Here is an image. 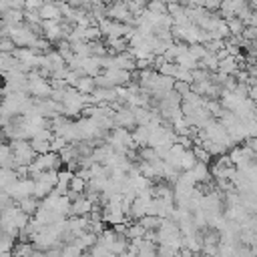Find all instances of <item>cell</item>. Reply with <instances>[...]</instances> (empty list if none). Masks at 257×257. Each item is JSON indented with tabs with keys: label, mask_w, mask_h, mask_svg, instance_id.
<instances>
[{
	"label": "cell",
	"mask_w": 257,
	"mask_h": 257,
	"mask_svg": "<svg viewBox=\"0 0 257 257\" xmlns=\"http://www.w3.org/2000/svg\"><path fill=\"white\" fill-rule=\"evenodd\" d=\"M10 151H12V157H14L16 167H20V165H30L32 159L36 157V153H34L30 141H26V139H14V141L10 143Z\"/></svg>",
	"instance_id": "obj_1"
},
{
	"label": "cell",
	"mask_w": 257,
	"mask_h": 257,
	"mask_svg": "<svg viewBox=\"0 0 257 257\" xmlns=\"http://www.w3.org/2000/svg\"><path fill=\"white\" fill-rule=\"evenodd\" d=\"M10 197H12V201H20V199H24V197H28V195H32L34 193V179L32 177H18L12 185H8L6 189H4Z\"/></svg>",
	"instance_id": "obj_2"
},
{
	"label": "cell",
	"mask_w": 257,
	"mask_h": 257,
	"mask_svg": "<svg viewBox=\"0 0 257 257\" xmlns=\"http://www.w3.org/2000/svg\"><path fill=\"white\" fill-rule=\"evenodd\" d=\"M106 16L112 18V20H118V22H124V24L135 26V16L131 14L126 2H110L106 6Z\"/></svg>",
	"instance_id": "obj_3"
},
{
	"label": "cell",
	"mask_w": 257,
	"mask_h": 257,
	"mask_svg": "<svg viewBox=\"0 0 257 257\" xmlns=\"http://www.w3.org/2000/svg\"><path fill=\"white\" fill-rule=\"evenodd\" d=\"M100 217H102L104 225H114V223L126 221V213L122 211L120 203H104L100 209Z\"/></svg>",
	"instance_id": "obj_4"
},
{
	"label": "cell",
	"mask_w": 257,
	"mask_h": 257,
	"mask_svg": "<svg viewBox=\"0 0 257 257\" xmlns=\"http://www.w3.org/2000/svg\"><path fill=\"white\" fill-rule=\"evenodd\" d=\"M102 74L106 76V80H108L112 86H124V84H128L131 78H133V72H131V70H124V68H118V66H108V68H104Z\"/></svg>",
	"instance_id": "obj_5"
},
{
	"label": "cell",
	"mask_w": 257,
	"mask_h": 257,
	"mask_svg": "<svg viewBox=\"0 0 257 257\" xmlns=\"http://www.w3.org/2000/svg\"><path fill=\"white\" fill-rule=\"evenodd\" d=\"M114 126H122V128H135L137 126V118H135L133 106L124 104L118 110H114Z\"/></svg>",
	"instance_id": "obj_6"
},
{
	"label": "cell",
	"mask_w": 257,
	"mask_h": 257,
	"mask_svg": "<svg viewBox=\"0 0 257 257\" xmlns=\"http://www.w3.org/2000/svg\"><path fill=\"white\" fill-rule=\"evenodd\" d=\"M92 207H94V203L86 195L80 193L78 197H74L70 201V215H88L92 211Z\"/></svg>",
	"instance_id": "obj_7"
},
{
	"label": "cell",
	"mask_w": 257,
	"mask_h": 257,
	"mask_svg": "<svg viewBox=\"0 0 257 257\" xmlns=\"http://www.w3.org/2000/svg\"><path fill=\"white\" fill-rule=\"evenodd\" d=\"M38 14H40L42 20H62L60 6H58V2H54V0H44L42 6L38 8Z\"/></svg>",
	"instance_id": "obj_8"
},
{
	"label": "cell",
	"mask_w": 257,
	"mask_h": 257,
	"mask_svg": "<svg viewBox=\"0 0 257 257\" xmlns=\"http://www.w3.org/2000/svg\"><path fill=\"white\" fill-rule=\"evenodd\" d=\"M191 177L195 179V183H209L211 181V169H209V163H203V161H197L191 169H189Z\"/></svg>",
	"instance_id": "obj_9"
},
{
	"label": "cell",
	"mask_w": 257,
	"mask_h": 257,
	"mask_svg": "<svg viewBox=\"0 0 257 257\" xmlns=\"http://www.w3.org/2000/svg\"><path fill=\"white\" fill-rule=\"evenodd\" d=\"M80 68L84 74L88 76H96L100 72V56H94V54H88V56H82L80 60Z\"/></svg>",
	"instance_id": "obj_10"
},
{
	"label": "cell",
	"mask_w": 257,
	"mask_h": 257,
	"mask_svg": "<svg viewBox=\"0 0 257 257\" xmlns=\"http://www.w3.org/2000/svg\"><path fill=\"white\" fill-rule=\"evenodd\" d=\"M133 141H135V145L137 147H145V145H149V137H151V124L147 122V124H137L135 128H133Z\"/></svg>",
	"instance_id": "obj_11"
},
{
	"label": "cell",
	"mask_w": 257,
	"mask_h": 257,
	"mask_svg": "<svg viewBox=\"0 0 257 257\" xmlns=\"http://www.w3.org/2000/svg\"><path fill=\"white\" fill-rule=\"evenodd\" d=\"M70 177H72V171L68 167L66 169H58V179H56L54 191L60 193V195H66L68 193V185H70Z\"/></svg>",
	"instance_id": "obj_12"
},
{
	"label": "cell",
	"mask_w": 257,
	"mask_h": 257,
	"mask_svg": "<svg viewBox=\"0 0 257 257\" xmlns=\"http://www.w3.org/2000/svg\"><path fill=\"white\" fill-rule=\"evenodd\" d=\"M74 88L78 90V92H82V94H90L94 88H96V80H94V76H88V74H82L78 80H76V84H74Z\"/></svg>",
	"instance_id": "obj_13"
},
{
	"label": "cell",
	"mask_w": 257,
	"mask_h": 257,
	"mask_svg": "<svg viewBox=\"0 0 257 257\" xmlns=\"http://www.w3.org/2000/svg\"><path fill=\"white\" fill-rule=\"evenodd\" d=\"M18 207H20L26 215H30V217H32V215L36 213V209L40 207V199H38V197H34V195H28V197H24V199H20V201H18Z\"/></svg>",
	"instance_id": "obj_14"
},
{
	"label": "cell",
	"mask_w": 257,
	"mask_h": 257,
	"mask_svg": "<svg viewBox=\"0 0 257 257\" xmlns=\"http://www.w3.org/2000/svg\"><path fill=\"white\" fill-rule=\"evenodd\" d=\"M239 68V64H237V60H235V56H225V58H219V66H217V70H221V72H225V74H235V70Z\"/></svg>",
	"instance_id": "obj_15"
},
{
	"label": "cell",
	"mask_w": 257,
	"mask_h": 257,
	"mask_svg": "<svg viewBox=\"0 0 257 257\" xmlns=\"http://www.w3.org/2000/svg\"><path fill=\"white\" fill-rule=\"evenodd\" d=\"M72 241H74V243H76V245H78L82 251H88V247H90V245L96 241V235H94L92 231H84V233L76 235Z\"/></svg>",
	"instance_id": "obj_16"
},
{
	"label": "cell",
	"mask_w": 257,
	"mask_h": 257,
	"mask_svg": "<svg viewBox=\"0 0 257 257\" xmlns=\"http://www.w3.org/2000/svg\"><path fill=\"white\" fill-rule=\"evenodd\" d=\"M187 48H189V46H187ZM187 48L177 56V60H175V62H177L179 66H183V68L193 70V68H197V66H199V60H195V58L189 54V50H187Z\"/></svg>",
	"instance_id": "obj_17"
},
{
	"label": "cell",
	"mask_w": 257,
	"mask_h": 257,
	"mask_svg": "<svg viewBox=\"0 0 257 257\" xmlns=\"http://www.w3.org/2000/svg\"><path fill=\"white\" fill-rule=\"evenodd\" d=\"M12 68H16V56H14V52H2L0 50V72L6 74Z\"/></svg>",
	"instance_id": "obj_18"
},
{
	"label": "cell",
	"mask_w": 257,
	"mask_h": 257,
	"mask_svg": "<svg viewBox=\"0 0 257 257\" xmlns=\"http://www.w3.org/2000/svg\"><path fill=\"white\" fill-rule=\"evenodd\" d=\"M199 66H201V68H207L209 72H213V70H217V66H219V56H217L215 52H209V50H207V54L199 60Z\"/></svg>",
	"instance_id": "obj_19"
},
{
	"label": "cell",
	"mask_w": 257,
	"mask_h": 257,
	"mask_svg": "<svg viewBox=\"0 0 257 257\" xmlns=\"http://www.w3.org/2000/svg\"><path fill=\"white\" fill-rule=\"evenodd\" d=\"M100 36H102V32H100L98 24H88V26H84V28H82V38H84L86 42L98 40Z\"/></svg>",
	"instance_id": "obj_20"
},
{
	"label": "cell",
	"mask_w": 257,
	"mask_h": 257,
	"mask_svg": "<svg viewBox=\"0 0 257 257\" xmlns=\"http://www.w3.org/2000/svg\"><path fill=\"white\" fill-rule=\"evenodd\" d=\"M84 189H86V179H82L78 173H72L68 191H72V193H84Z\"/></svg>",
	"instance_id": "obj_21"
},
{
	"label": "cell",
	"mask_w": 257,
	"mask_h": 257,
	"mask_svg": "<svg viewBox=\"0 0 257 257\" xmlns=\"http://www.w3.org/2000/svg\"><path fill=\"white\" fill-rule=\"evenodd\" d=\"M157 70H159V74H167V76H173L175 78V74L179 70V64L175 60H165V62H161L157 66Z\"/></svg>",
	"instance_id": "obj_22"
},
{
	"label": "cell",
	"mask_w": 257,
	"mask_h": 257,
	"mask_svg": "<svg viewBox=\"0 0 257 257\" xmlns=\"http://www.w3.org/2000/svg\"><path fill=\"white\" fill-rule=\"evenodd\" d=\"M145 233H147V229L139 221L128 223V227H126V239H139V237H145Z\"/></svg>",
	"instance_id": "obj_23"
},
{
	"label": "cell",
	"mask_w": 257,
	"mask_h": 257,
	"mask_svg": "<svg viewBox=\"0 0 257 257\" xmlns=\"http://www.w3.org/2000/svg\"><path fill=\"white\" fill-rule=\"evenodd\" d=\"M197 163V157H195V153H193V149H185V153H183V157H181V171H189L193 165Z\"/></svg>",
	"instance_id": "obj_24"
},
{
	"label": "cell",
	"mask_w": 257,
	"mask_h": 257,
	"mask_svg": "<svg viewBox=\"0 0 257 257\" xmlns=\"http://www.w3.org/2000/svg\"><path fill=\"white\" fill-rule=\"evenodd\" d=\"M147 231L149 229H157L159 227V223H161V217H157V215H151V213H147V215H143L141 219H137Z\"/></svg>",
	"instance_id": "obj_25"
},
{
	"label": "cell",
	"mask_w": 257,
	"mask_h": 257,
	"mask_svg": "<svg viewBox=\"0 0 257 257\" xmlns=\"http://www.w3.org/2000/svg\"><path fill=\"white\" fill-rule=\"evenodd\" d=\"M225 22H227L229 34H241V32H243V28H245L243 20H241V18H237V16H231V18H227Z\"/></svg>",
	"instance_id": "obj_26"
},
{
	"label": "cell",
	"mask_w": 257,
	"mask_h": 257,
	"mask_svg": "<svg viewBox=\"0 0 257 257\" xmlns=\"http://www.w3.org/2000/svg\"><path fill=\"white\" fill-rule=\"evenodd\" d=\"M189 54L195 58V60H201L205 54H207V48H205V44H201V42H195V44H189Z\"/></svg>",
	"instance_id": "obj_27"
},
{
	"label": "cell",
	"mask_w": 257,
	"mask_h": 257,
	"mask_svg": "<svg viewBox=\"0 0 257 257\" xmlns=\"http://www.w3.org/2000/svg\"><path fill=\"white\" fill-rule=\"evenodd\" d=\"M193 153H195L197 161H203V163H211V159H213L203 145H193Z\"/></svg>",
	"instance_id": "obj_28"
},
{
	"label": "cell",
	"mask_w": 257,
	"mask_h": 257,
	"mask_svg": "<svg viewBox=\"0 0 257 257\" xmlns=\"http://www.w3.org/2000/svg\"><path fill=\"white\" fill-rule=\"evenodd\" d=\"M30 145L34 149L36 155H42V153H48L50 151V141H36V139H30Z\"/></svg>",
	"instance_id": "obj_29"
},
{
	"label": "cell",
	"mask_w": 257,
	"mask_h": 257,
	"mask_svg": "<svg viewBox=\"0 0 257 257\" xmlns=\"http://www.w3.org/2000/svg\"><path fill=\"white\" fill-rule=\"evenodd\" d=\"M175 78H177V80H185V82H193V74H191V70H189V68H183V66H179Z\"/></svg>",
	"instance_id": "obj_30"
},
{
	"label": "cell",
	"mask_w": 257,
	"mask_h": 257,
	"mask_svg": "<svg viewBox=\"0 0 257 257\" xmlns=\"http://www.w3.org/2000/svg\"><path fill=\"white\" fill-rule=\"evenodd\" d=\"M173 88L183 96V94H187L189 90H191V82H185V80H177L175 78V84H173Z\"/></svg>",
	"instance_id": "obj_31"
},
{
	"label": "cell",
	"mask_w": 257,
	"mask_h": 257,
	"mask_svg": "<svg viewBox=\"0 0 257 257\" xmlns=\"http://www.w3.org/2000/svg\"><path fill=\"white\" fill-rule=\"evenodd\" d=\"M241 36H243L245 40H255V38H257V26H251V24H247V26L243 28Z\"/></svg>",
	"instance_id": "obj_32"
},
{
	"label": "cell",
	"mask_w": 257,
	"mask_h": 257,
	"mask_svg": "<svg viewBox=\"0 0 257 257\" xmlns=\"http://www.w3.org/2000/svg\"><path fill=\"white\" fill-rule=\"evenodd\" d=\"M14 48H16V44H14L8 36H4V38L0 36V50H2V52H14Z\"/></svg>",
	"instance_id": "obj_33"
},
{
	"label": "cell",
	"mask_w": 257,
	"mask_h": 257,
	"mask_svg": "<svg viewBox=\"0 0 257 257\" xmlns=\"http://www.w3.org/2000/svg\"><path fill=\"white\" fill-rule=\"evenodd\" d=\"M203 6H205L209 12H217V10H219V6H221V0H205V2H203Z\"/></svg>",
	"instance_id": "obj_34"
},
{
	"label": "cell",
	"mask_w": 257,
	"mask_h": 257,
	"mask_svg": "<svg viewBox=\"0 0 257 257\" xmlns=\"http://www.w3.org/2000/svg\"><path fill=\"white\" fill-rule=\"evenodd\" d=\"M106 2H124V0H106Z\"/></svg>",
	"instance_id": "obj_35"
}]
</instances>
